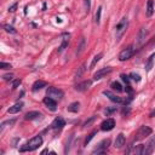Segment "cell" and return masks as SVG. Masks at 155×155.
Here are the masks:
<instances>
[{
	"instance_id": "cell-1",
	"label": "cell",
	"mask_w": 155,
	"mask_h": 155,
	"mask_svg": "<svg viewBox=\"0 0 155 155\" xmlns=\"http://www.w3.org/2000/svg\"><path fill=\"white\" fill-rule=\"evenodd\" d=\"M41 144H42V137L41 136H35V137H33L26 145L21 148L20 152H33L35 149H38Z\"/></svg>"
},
{
	"instance_id": "cell-2",
	"label": "cell",
	"mask_w": 155,
	"mask_h": 155,
	"mask_svg": "<svg viewBox=\"0 0 155 155\" xmlns=\"http://www.w3.org/2000/svg\"><path fill=\"white\" fill-rule=\"evenodd\" d=\"M128 27V20H127V17H122L120 22L116 24V27H115V38L116 40H120L121 39V36L125 34L126 32V29Z\"/></svg>"
},
{
	"instance_id": "cell-3",
	"label": "cell",
	"mask_w": 155,
	"mask_h": 155,
	"mask_svg": "<svg viewBox=\"0 0 155 155\" xmlns=\"http://www.w3.org/2000/svg\"><path fill=\"white\" fill-rule=\"evenodd\" d=\"M46 96L53 98V100H56V101H57V100L59 101V100H62V97L64 96V94H63V91H62V90H59V89H57V87H53V86H51V87H48V89H47V91H46Z\"/></svg>"
},
{
	"instance_id": "cell-4",
	"label": "cell",
	"mask_w": 155,
	"mask_h": 155,
	"mask_svg": "<svg viewBox=\"0 0 155 155\" xmlns=\"http://www.w3.org/2000/svg\"><path fill=\"white\" fill-rule=\"evenodd\" d=\"M152 132H153V130L149 126H141L139 130L137 131V133H136V138L135 139L136 141H141V139L145 138L147 136L152 135Z\"/></svg>"
},
{
	"instance_id": "cell-5",
	"label": "cell",
	"mask_w": 155,
	"mask_h": 155,
	"mask_svg": "<svg viewBox=\"0 0 155 155\" xmlns=\"http://www.w3.org/2000/svg\"><path fill=\"white\" fill-rule=\"evenodd\" d=\"M133 52H135V48H133V46H128V47H126V48H124V50H122V51L119 53V61L124 62V61H127V59H130V58L132 57Z\"/></svg>"
},
{
	"instance_id": "cell-6",
	"label": "cell",
	"mask_w": 155,
	"mask_h": 155,
	"mask_svg": "<svg viewBox=\"0 0 155 155\" xmlns=\"http://www.w3.org/2000/svg\"><path fill=\"white\" fill-rule=\"evenodd\" d=\"M109 145H110V139H109V138L103 139L101 143L97 145L96 149L92 152V154H104L105 152H107V149H108Z\"/></svg>"
},
{
	"instance_id": "cell-7",
	"label": "cell",
	"mask_w": 155,
	"mask_h": 155,
	"mask_svg": "<svg viewBox=\"0 0 155 155\" xmlns=\"http://www.w3.org/2000/svg\"><path fill=\"white\" fill-rule=\"evenodd\" d=\"M115 127V120L109 117V119L104 120L102 124H101V130L102 131H111Z\"/></svg>"
},
{
	"instance_id": "cell-8",
	"label": "cell",
	"mask_w": 155,
	"mask_h": 155,
	"mask_svg": "<svg viewBox=\"0 0 155 155\" xmlns=\"http://www.w3.org/2000/svg\"><path fill=\"white\" fill-rule=\"evenodd\" d=\"M111 68L110 67H105V68H102V69L97 70L95 74H94V79L95 80H101L102 78H104L105 75H108L109 73H111Z\"/></svg>"
},
{
	"instance_id": "cell-9",
	"label": "cell",
	"mask_w": 155,
	"mask_h": 155,
	"mask_svg": "<svg viewBox=\"0 0 155 155\" xmlns=\"http://www.w3.org/2000/svg\"><path fill=\"white\" fill-rule=\"evenodd\" d=\"M44 104L51 111H56V109H57V102H56V100H53V98L48 97V96L44 98Z\"/></svg>"
},
{
	"instance_id": "cell-10",
	"label": "cell",
	"mask_w": 155,
	"mask_h": 155,
	"mask_svg": "<svg viewBox=\"0 0 155 155\" xmlns=\"http://www.w3.org/2000/svg\"><path fill=\"white\" fill-rule=\"evenodd\" d=\"M103 95L104 96H107L109 100L111 101V102H114V103H124V100L121 97H119V96H116V95H114L111 91H104L103 92Z\"/></svg>"
},
{
	"instance_id": "cell-11",
	"label": "cell",
	"mask_w": 155,
	"mask_h": 155,
	"mask_svg": "<svg viewBox=\"0 0 155 155\" xmlns=\"http://www.w3.org/2000/svg\"><path fill=\"white\" fill-rule=\"evenodd\" d=\"M154 149H155V136H153V137L150 138V141L148 142V144L144 147V153L143 154L149 155L154 152Z\"/></svg>"
},
{
	"instance_id": "cell-12",
	"label": "cell",
	"mask_w": 155,
	"mask_h": 155,
	"mask_svg": "<svg viewBox=\"0 0 155 155\" xmlns=\"http://www.w3.org/2000/svg\"><path fill=\"white\" fill-rule=\"evenodd\" d=\"M66 125V121H64V119L62 116H57L56 119L52 121V124H51V127L52 128H55V130H57V128H62Z\"/></svg>"
},
{
	"instance_id": "cell-13",
	"label": "cell",
	"mask_w": 155,
	"mask_h": 155,
	"mask_svg": "<svg viewBox=\"0 0 155 155\" xmlns=\"http://www.w3.org/2000/svg\"><path fill=\"white\" fill-rule=\"evenodd\" d=\"M147 34H148V30L144 27H142L138 32V35H137V44L138 45H142L144 42V40L147 38Z\"/></svg>"
},
{
	"instance_id": "cell-14",
	"label": "cell",
	"mask_w": 155,
	"mask_h": 155,
	"mask_svg": "<svg viewBox=\"0 0 155 155\" xmlns=\"http://www.w3.org/2000/svg\"><path fill=\"white\" fill-rule=\"evenodd\" d=\"M125 136H124V133H119L116 136L115 138V142H114V147L117 148V149H120V148L124 147V144H125Z\"/></svg>"
},
{
	"instance_id": "cell-15",
	"label": "cell",
	"mask_w": 155,
	"mask_h": 155,
	"mask_svg": "<svg viewBox=\"0 0 155 155\" xmlns=\"http://www.w3.org/2000/svg\"><path fill=\"white\" fill-rule=\"evenodd\" d=\"M91 84H92L91 80H85V81L80 83V84H78V85L75 86V90L79 91V92H84V91H86V90L90 87Z\"/></svg>"
},
{
	"instance_id": "cell-16",
	"label": "cell",
	"mask_w": 155,
	"mask_h": 155,
	"mask_svg": "<svg viewBox=\"0 0 155 155\" xmlns=\"http://www.w3.org/2000/svg\"><path fill=\"white\" fill-rule=\"evenodd\" d=\"M23 103L22 102H20V103H16V104H14L12 107H10L9 109H8V113L9 114H17V113H20V111L23 109Z\"/></svg>"
},
{
	"instance_id": "cell-17",
	"label": "cell",
	"mask_w": 155,
	"mask_h": 155,
	"mask_svg": "<svg viewBox=\"0 0 155 155\" xmlns=\"http://www.w3.org/2000/svg\"><path fill=\"white\" fill-rule=\"evenodd\" d=\"M40 116H41L40 111H29V113L26 114L24 119L26 120H35V119H39Z\"/></svg>"
},
{
	"instance_id": "cell-18",
	"label": "cell",
	"mask_w": 155,
	"mask_h": 155,
	"mask_svg": "<svg viewBox=\"0 0 155 155\" xmlns=\"http://www.w3.org/2000/svg\"><path fill=\"white\" fill-rule=\"evenodd\" d=\"M153 14H154V1H153V0H148L145 15H147V17H152Z\"/></svg>"
},
{
	"instance_id": "cell-19",
	"label": "cell",
	"mask_w": 155,
	"mask_h": 155,
	"mask_svg": "<svg viewBox=\"0 0 155 155\" xmlns=\"http://www.w3.org/2000/svg\"><path fill=\"white\" fill-rule=\"evenodd\" d=\"M47 86V84L45 83V81H42V80H38V81H35L34 84H33V91L35 92V91H39V90H41V89H44V87H46Z\"/></svg>"
},
{
	"instance_id": "cell-20",
	"label": "cell",
	"mask_w": 155,
	"mask_h": 155,
	"mask_svg": "<svg viewBox=\"0 0 155 155\" xmlns=\"http://www.w3.org/2000/svg\"><path fill=\"white\" fill-rule=\"evenodd\" d=\"M154 58H155V53L150 55V56H149V58H148L147 63H145V70H147V72H149V70L152 69V68H153V64H154Z\"/></svg>"
},
{
	"instance_id": "cell-21",
	"label": "cell",
	"mask_w": 155,
	"mask_h": 155,
	"mask_svg": "<svg viewBox=\"0 0 155 155\" xmlns=\"http://www.w3.org/2000/svg\"><path fill=\"white\" fill-rule=\"evenodd\" d=\"M79 107H80L79 102H73V103H70L69 105H68V111H70V113H78Z\"/></svg>"
},
{
	"instance_id": "cell-22",
	"label": "cell",
	"mask_w": 155,
	"mask_h": 155,
	"mask_svg": "<svg viewBox=\"0 0 155 155\" xmlns=\"http://www.w3.org/2000/svg\"><path fill=\"white\" fill-rule=\"evenodd\" d=\"M103 57V53L101 52V53H98V55H96L95 57H94V59H92V62H91V64H90V69H94L95 68V66L98 63V62L101 61V58Z\"/></svg>"
},
{
	"instance_id": "cell-23",
	"label": "cell",
	"mask_w": 155,
	"mask_h": 155,
	"mask_svg": "<svg viewBox=\"0 0 155 155\" xmlns=\"http://www.w3.org/2000/svg\"><path fill=\"white\" fill-rule=\"evenodd\" d=\"M85 47H86V40H85V38H81V39H80V44L78 46V50H76V55L81 53L85 50Z\"/></svg>"
},
{
	"instance_id": "cell-24",
	"label": "cell",
	"mask_w": 155,
	"mask_h": 155,
	"mask_svg": "<svg viewBox=\"0 0 155 155\" xmlns=\"http://www.w3.org/2000/svg\"><path fill=\"white\" fill-rule=\"evenodd\" d=\"M110 87L113 89L114 91H116V92H124V89H122L121 84H120V83H117V81H114V83H111Z\"/></svg>"
},
{
	"instance_id": "cell-25",
	"label": "cell",
	"mask_w": 155,
	"mask_h": 155,
	"mask_svg": "<svg viewBox=\"0 0 155 155\" xmlns=\"http://www.w3.org/2000/svg\"><path fill=\"white\" fill-rule=\"evenodd\" d=\"M143 153H144V145L143 144H139L135 148V154L136 155H142Z\"/></svg>"
},
{
	"instance_id": "cell-26",
	"label": "cell",
	"mask_w": 155,
	"mask_h": 155,
	"mask_svg": "<svg viewBox=\"0 0 155 155\" xmlns=\"http://www.w3.org/2000/svg\"><path fill=\"white\" fill-rule=\"evenodd\" d=\"M4 29L6 30L8 33H11V34H16L17 33V30L12 27V26H10V24H4Z\"/></svg>"
},
{
	"instance_id": "cell-27",
	"label": "cell",
	"mask_w": 155,
	"mask_h": 155,
	"mask_svg": "<svg viewBox=\"0 0 155 155\" xmlns=\"http://www.w3.org/2000/svg\"><path fill=\"white\" fill-rule=\"evenodd\" d=\"M128 76H130V79L133 80V81H136V83L141 81V75H139V74H137V73H131Z\"/></svg>"
},
{
	"instance_id": "cell-28",
	"label": "cell",
	"mask_w": 155,
	"mask_h": 155,
	"mask_svg": "<svg viewBox=\"0 0 155 155\" xmlns=\"http://www.w3.org/2000/svg\"><path fill=\"white\" fill-rule=\"evenodd\" d=\"M101 14H102V8L100 6V8L97 9V12H96V23L97 24H100V22H101Z\"/></svg>"
},
{
	"instance_id": "cell-29",
	"label": "cell",
	"mask_w": 155,
	"mask_h": 155,
	"mask_svg": "<svg viewBox=\"0 0 155 155\" xmlns=\"http://www.w3.org/2000/svg\"><path fill=\"white\" fill-rule=\"evenodd\" d=\"M95 120H96V116L90 117L89 120H86V121L84 122V127H89V126H91V124H94V122H95Z\"/></svg>"
},
{
	"instance_id": "cell-30",
	"label": "cell",
	"mask_w": 155,
	"mask_h": 155,
	"mask_svg": "<svg viewBox=\"0 0 155 155\" xmlns=\"http://www.w3.org/2000/svg\"><path fill=\"white\" fill-rule=\"evenodd\" d=\"M96 133H97V131H92V132H91V133L89 135V137L85 139V145H87V144L90 143V142H91V139L95 137V135H96Z\"/></svg>"
},
{
	"instance_id": "cell-31",
	"label": "cell",
	"mask_w": 155,
	"mask_h": 155,
	"mask_svg": "<svg viewBox=\"0 0 155 155\" xmlns=\"http://www.w3.org/2000/svg\"><path fill=\"white\" fill-rule=\"evenodd\" d=\"M84 72H85V64H83L81 67L79 68V70L75 73V78H80V76L83 75V73H84Z\"/></svg>"
},
{
	"instance_id": "cell-32",
	"label": "cell",
	"mask_w": 155,
	"mask_h": 155,
	"mask_svg": "<svg viewBox=\"0 0 155 155\" xmlns=\"http://www.w3.org/2000/svg\"><path fill=\"white\" fill-rule=\"evenodd\" d=\"M67 46H68V40H67V39H63V42H62V45H61L59 48H58V52H62Z\"/></svg>"
},
{
	"instance_id": "cell-33",
	"label": "cell",
	"mask_w": 155,
	"mask_h": 155,
	"mask_svg": "<svg viewBox=\"0 0 155 155\" xmlns=\"http://www.w3.org/2000/svg\"><path fill=\"white\" fill-rule=\"evenodd\" d=\"M16 122V119H12V120H6V121H4L3 124H1V127H5L6 125H14V124Z\"/></svg>"
},
{
	"instance_id": "cell-34",
	"label": "cell",
	"mask_w": 155,
	"mask_h": 155,
	"mask_svg": "<svg viewBox=\"0 0 155 155\" xmlns=\"http://www.w3.org/2000/svg\"><path fill=\"white\" fill-rule=\"evenodd\" d=\"M0 67H1V69H5V70L11 69V68H12L10 63H5V62H1V63H0Z\"/></svg>"
},
{
	"instance_id": "cell-35",
	"label": "cell",
	"mask_w": 155,
	"mask_h": 155,
	"mask_svg": "<svg viewBox=\"0 0 155 155\" xmlns=\"http://www.w3.org/2000/svg\"><path fill=\"white\" fill-rule=\"evenodd\" d=\"M114 111H116V107H111V108H107L104 110V113L107 115H110L111 113H114Z\"/></svg>"
},
{
	"instance_id": "cell-36",
	"label": "cell",
	"mask_w": 155,
	"mask_h": 155,
	"mask_svg": "<svg viewBox=\"0 0 155 155\" xmlns=\"http://www.w3.org/2000/svg\"><path fill=\"white\" fill-rule=\"evenodd\" d=\"M20 85H21V80L20 79H16V80H14V83H12V89H16Z\"/></svg>"
},
{
	"instance_id": "cell-37",
	"label": "cell",
	"mask_w": 155,
	"mask_h": 155,
	"mask_svg": "<svg viewBox=\"0 0 155 155\" xmlns=\"http://www.w3.org/2000/svg\"><path fill=\"white\" fill-rule=\"evenodd\" d=\"M121 79L126 83V85H130V76H128V75H125V74H121Z\"/></svg>"
},
{
	"instance_id": "cell-38",
	"label": "cell",
	"mask_w": 155,
	"mask_h": 155,
	"mask_svg": "<svg viewBox=\"0 0 155 155\" xmlns=\"http://www.w3.org/2000/svg\"><path fill=\"white\" fill-rule=\"evenodd\" d=\"M12 78H14V75H12V74H5V75L3 76V79L5 80V81H9V80H12Z\"/></svg>"
},
{
	"instance_id": "cell-39",
	"label": "cell",
	"mask_w": 155,
	"mask_h": 155,
	"mask_svg": "<svg viewBox=\"0 0 155 155\" xmlns=\"http://www.w3.org/2000/svg\"><path fill=\"white\" fill-rule=\"evenodd\" d=\"M16 8H17V4H14V5L11 6V8H9V11H10V12H14V11L16 10Z\"/></svg>"
},
{
	"instance_id": "cell-40",
	"label": "cell",
	"mask_w": 155,
	"mask_h": 155,
	"mask_svg": "<svg viewBox=\"0 0 155 155\" xmlns=\"http://www.w3.org/2000/svg\"><path fill=\"white\" fill-rule=\"evenodd\" d=\"M149 116H150V117H154V116H155V109H154V110L152 111V113L149 114Z\"/></svg>"
},
{
	"instance_id": "cell-41",
	"label": "cell",
	"mask_w": 155,
	"mask_h": 155,
	"mask_svg": "<svg viewBox=\"0 0 155 155\" xmlns=\"http://www.w3.org/2000/svg\"><path fill=\"white\" fill-rule=\"evenodd\" d=\"M47 152H48V150H47V149H45V150H42V152H41V154H46Z\"/></svg>"
}]
</instances>
